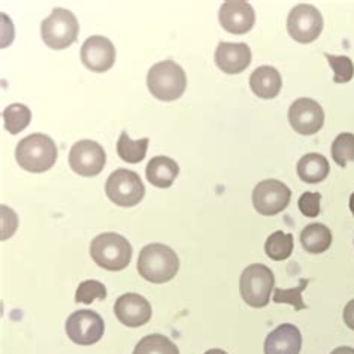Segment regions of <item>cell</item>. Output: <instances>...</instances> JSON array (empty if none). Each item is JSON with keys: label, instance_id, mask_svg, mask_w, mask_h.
<instances>
[{"label": "cell", "instance_id": "obj_16", "mask_svg": "<svg viewBox=\"0 0 354 354\" xmlns=\"http://www.w3.org/2000/svg\"><path fill=\"white\" fill-rule=\"evenodd\" d=\"M217 66L229 75L244 72L251 63V50L247 44L220 42L214 54Z\"/></svg>", "mask_w": 354, "mask_h": 354}, {"label": "cell", "instance_id": "obj_20", "mask_svg": "<svg viewBox=\"0 0 354 354\" xmlns=\"http://www.w3.org/2000/svg\"><path fill=\"white\" fill-rule=\"evenodd\" d=\"M330 172V166L328 158L319 153L305 154L299 162H297V175L304 183L317 184L322 183Z\"/></svg>", "mask_w": 354, "mask_h": 354}, {"label": "cell", "instance_id": "obj_31", "mask_svg": "<svg viewBox=\"0 0 354 354\" xmlns=\"http://www.w3.org/2000/svg\"><path fill=\"white\" fill-rule=\"evenodd\" d=\"M344 322H346L350 329L354 330V299L350 301L346 305V308H344Z\"/></svg>", "mask_w": 354, "mask_h": 354}, {"label": "cell", "instance_id": "obj_29", "mask_svg": "<svg viewBox=\"0 0 354 354\" xmlns=\"http://www.w3.org/2000/svg\"><path fill=\"white\" fill-rule=\"evenodd\" d=\"M328 59L330 68L333 69L335 75L333 81L337 84H344L353 80L354 77V63L347 55H330L324 54Z\"/></svg>", "mask_w": 354, "mask_h": 354}, {"label": "cell", "instance_id": "obj_10", "mask_svg": "<svg viewBox=\"0 0 354 354\" xmlns=\"http://www.w3.org/2000/svg\"><path fill=\"white\" fill-rule=\"evenodd\" d=\"M292 192L287 185L278 180L260 181L253 190V205L262 216H277L290 203Z\"/></svg>", "mask_w": 354, "mask_h": 354}, {"label": "cell", "instance_id": "obj_8", "mask_svg": "<svg viewBox=\"0 0 354 354\" xmlns=\"http://www.w3.org/2000/svg\"><path fill=\"white\" fill-rule=\"evenodd\" d=\"M323 30V17L313 5L301 3L295 6L287 18V32L299 44L314 42Z\"/></svg>", "mask_w": 354, "mask_h": 354}, {"label": "cell", "instance_id": "obj_1", "mask_svg": "<svg viewBox=\"0 0 354 354\" xmlns=\"http://www.w3.org/2000/svg\"><path fill=\"white\" fill-rule=\"evenodd\" d=\"M180 259L175 251L163 244L145 245L138 257V272L147 281L163 284L178 274Z\"/></svg>", "mask_w": 354, "mask_h": 354}, {"label": "cell", "instance_id": "obj_7", "mask_svg": "<svg viewBox=\"0 0 354 354\" xmlns=\"http://www.w3.org/2000/svg\"><path fill=\"white\" fill-rule=\"evenodd\" d=\"M106 196L118 207H135L145 196V185L133 171L117 169L109 175L105 184Z\"/></svg>", "mask_w": 354, "mask_h": 354}, {"label": "cell", "instance_id": "obj_28", "mask_svg": "<svg viewBox=\"0 0 354 354\" xmlns=\"http://www.w3.org/2000/svg\"><path fill=\"white\" fill-rule=\"evenodd\" d=\"M301 284L295 288H275L274 290V302L275 304H290L296 311L305 310L306 305L302 299V292L304 288L308 286V279H301Z\"/></svg>", "mask_w": 354, "mask_h": 354}, {"label": "cell", "instance_id": "obj_14", "mask_svg": "<svg viewBox=\"0 0 354 354\" xmlns=\"http://www.w3.org/2000/svg\"><path fill=\"white\" fill-rule=\"evenodd\" d=\"M218 20L223 29L234 35H244L253 29L256 12L253 6L244 0H227L221 5Z\"/></svg>", "mask_w": 354, "mask_h": 354}, {"label": "cell", "instance_id": "obj_19", "mask_svg": "<svg viewBox=\"0 0 354 354\" xmlns=\"http://www.w3.org/2000/svg\"><path fill=\"white\" fill-rule=\"evenodd\" d=\"M147 180L150 181L154 187L158 189H169L180 174L178 163L172 160L171 157L156 156L150 163L147 165Z\"/></svg>", "mask_w": 354, "mask_h": 354}, {"label": "cell", "instance_id": "obj_27", "mask_svg": "<svg viewBox=\"0 0 354 354\" xmlns=\"http://www.w3.org/2000/svg\"><path fill=\"white\" fill-rule=\"evenodd\" d=\"M106 297V287L96 279H87V281L80 283L77 293H75V302L90 305L93 301L100 299L104 301Z\"/></svg>", "mask_w": 354, "mask_h": 354}, {"label": "cell", "instance_id": "obj_26", "mask_svg": "<svg viewBox=\"0 0 354 354\" xmlns=\"http://www.w3.org/2000/svg\"><path fill=\"white\" fill-rule=\"evenodd\" d=\"M332 158L335 163L346 167L348 162H354V135L339 133L332 144Z\"/></svg>", "mask_w": 354, "mask_h": 354}, {"label": "cell", "instance_id": "obj_25", "mask_svg": "<svg viewBox=\"0 0 354 354\" xmlns=\"http://www.w3.org/2000/svg\"><path fill=\"white\" fill-rule=\"evenodd\" d=\"M5 129L11 135H17L30 124L32 111L23 104H12L3 111Z\"/></svg>", "mask_w": 354, "mask_h": 354}, {"label": "cell", "instance_id": "obj_22", "mask_svg": "<svg viewBox=\"0 0 354 354\" xmlns=\"http://www.w3.org/2000/svg\"><path fill=\"white\" fill-rule=\"evenodd\" d=\"M150 144V139L142 138L139 141H132L127 132H121L117 141V153L121 160L127 163H139L142 162L147 156V148Z\"/></svg>", "mask_w": 354, "mask_h": 354}, {"label": "cell", "instance_id": "obj_21", "mask_svg": "<svg viewBox=\"0 0 354 354\" xmlns=\"http://www.w3.org/2000/svg\"><path fill=\"white\" fill-rule=\"evenodd\" d=\"M302 247L311 254H320L332 245V232L320 223L308 225L301 234Z\"/></svg>", "mask_w": 354, "mask_h": 354}, {"label": "cell", "instance_id": "obj_15", "mask_svg": "<svg viewBox=\"0 0 354 354\" xmlns=\"http://www.w3.org/2000/svg\"><path fill=\"white\" fill-rule=\"evenodd\" d=\"M114 313L120 323L127 328H139L144 326L151 319V305L144 296L138 293L121 295L115 301Z\"/></svg>", "mask_w": 354, "mask_h": 354}, {"label": "cell", "instance_id": "obj_13", "mask_svg": "<svg viewBox=\"0 0 354 354\" xmlns=\"http://www.w3.org/2000/svg\"><path fill=\"white\" fill-rule=\"evenodd\" d=\"M81 62L87 69L104 73L114 66L115 46L105 36H91L82 44Z\"/></svg>", "mask_w": 354, "mask_h": 354}, {"label": "cell", "instance_id": "obj_33", "mask_svg": "<svg viewBox=\"0 0 354 354\" xmlns=\"http://www.w3.org/2000/svg\"><path fill=\"white\" fill-rule=\"evenodd\" d=\"M205 354H227V353L220 350V348H212V350H208Z\"/></svg>", "mask_w": 354, "mask_h": 354}, {"label": "cell", "instance_id": "obj_18", "mask_svg": "<svg viewBox=\"0 0 354 354\" xmlns=\"http://www.w3.org/2000/svg\"><path fill=\"white\" fill-rule=\"evenodd\" d=\"M250 87L260 99H274L281 91L283 80L274 66H260L250 75Z\"/></svg>", "mask_w": 354, "mask_h": 354}, {"label": "cell", "instance_id": "obj_4", "mask_svg": "<svg viewBox=\"0 0 354 354\" xmlns=\"http://www.w3.org/2000/svg\"><path fill=\"white\" fill-rule=\"evenodd\" d=\"M133 248L130 242L114 232L100 234L91 241L90 256L95 263L106 271H123L130 263Z\"/></svg>", "mask_w": 354, "mask_h": 354}, {"label": "cell", "instance_id": "obj_11", "mask_svg": "<svg viewBox=\"0 0 354 354\" xmlns=\"http://www.w3.org/2000/svg\"><path fill=\"white\" fill-rule=\"evenodd\" d=\"M106 154L100 144L91 139H82L73 144L69 151L71 169L80 176H96L105 167Z\"/></svg>", "mask_w": 354, "mask_h": 354}, {"label": "cell", "instance_id": "obj_9", "mask_svg": "<svg viewBox=\"0 0 354 354\" xmlns=\"http://www.w3.org/2000/svg\"><path fill=\"white\" fill-rule=\"evenodd\" d=\"M104 319L91 310H80L72 313L66 320L68 337L78 346H93L104 337Z\"/></svg>", "mask_w": 354, "mask_h": 354}, {"label": "cell", "instance_id": "obj_23", "mask_svg": "<svg viewBox=\"0 0 354 354\" xmlns=\"http://www.w3.org/2000/svg\"><path fill=\"white\" fill-rule=\"evenodd\" d=\"M265 251L269 259L275 262H281L292 256L293 253V235L286 234L283 230H277L266 239Z\"/></svg>", "mask_w": 354, "mask_h": 354}, {"label": "cell", "instance_id": "obj_2", "mask_svg": "<svg viewBox=\"0 0 354 354\" xmlns=\"http://www.w3.org/2000/svg\"><path fill=\"white\" fill-rule=\"evenodd\" d=\"M57 145L48 135L32 133L23 138L15 148V158L24 171L42 174L57 160Z\"/></svg>", "mask_w": 354, "mask_h": 354}, {"label": "cell", "instance_id": "obj_24", "mask_svg": "<svg viewBox=\"0 0 354 354\" xmlns=\"http://www.w3.org/2000/svg\"><path fill=\"white\" fill-rule=\"evenodd\" d=\"M133 354H180V350L167 337L153 333L136 344Z\"/></svg>", "mask_w": 354, "mask_h": 354}, {"label": "cell", "instance_id": "obj_3", "mask_svg": "<svg viewBox=\"0 0 354 354\" xmlns=\"http://www.w3.org/2000/svg\"><path fill=\"white\" fill-rule=\"evenodd\" d=\"M147 86L158 100L174 102L184 95L187 88V77L178 63L165 60L153 64L148 71Z\"/></svg>", "mask_w": 354, "mask_h": 354}, {"label": "cell", "instance_id": "obj_32", "mask_svg": "<svg viewBox=\"0 0 354 354\" xmlns=\"http://www.w3.org/2000/svg\"><path fill=\"white\" fill-rule=\"evenodd\" d=\"M330 354H354V348H351V347H338V348H335Z\"/></svg>", "mask_w": 354, "mask_h": 354}, {"label": "cell", "instance_id": "obj_6", "mask_svg": "<svg viewBox=\"0 0 354 354\" xmlns=\"http://www.w3.org/2000/svg\"><path fill=\"white\" fill-rule=\"evenodd\" d=\"M80 23L69 9L54 8L50 17L41 24V36L46 46L53 50H64L77 41Z\"/></svg>", "mask_w": 354, "mask_h": 354}, {"label": "cell", "instance_id": "obj_30", "mask_svg": "<svg viewBox=\"0 0 354 354\" xmlns=\"http://www.w3.org/2000/svg\"><path fill=\"white\" fill-rule=\"evenodd\" d=\"M320 199H322L320 193L306 192L299 198L297 207H299V211L304 214L305 217L314 218L320 214Z\"/></svg>", "mask_w": 354, "mask_h": 354}, {"label": "cell", "instance_id": "obj_17", "mask_svg": "<svg viewBox=\"0 0 354 354\" xmlns=\"http://www.w3.org/2000/svg\"><path fill=\"white\" fill-rule=\"evenodd\" d=\"M302 348V335L290 323L279 324L266 337L265 354H299Z\"/></svg>", "mask_w": 354, "mask_h": 354}, {"label": "cell", "instance_id": "obj_5", "mask_svg": "<svg viewBox=\"0 0 354 354\" xmlns=\"http://www.w3.org/2000/svg\"><path fill=\"white\" fill-rule=\"evenodd\" d=\"M275 277L266 265L253 263L242 271L239 290L244 302L251 308H263L271 301Z\"/></svg>", "mask_w": 354, "mask_h": 354}, {"label": "cell", "instance_id": "obj_12", "mask_svg": "<svg viewBox=\"0 0 354 354\" xmlns=\"http://www.w3.org/2000/svg\"><path fill=\"white\" fill-rule=\"evenodd\" d=\"M288 121L297 133L315 135L324 124V111L313 99H296L288 109Z\"/></svg>", "mask_w": 354, "mask_h": 354}, {"label": "cell", "instance_id": "obj_34", "mask_svg": "<svg viewBox=\"0 0 354 354\" xmlns=\"http://www.w3.org/2000/svg\"><path fill=\"white\" fill-rule=\"evenodd\" d=\"M350 211H351V214L354 216V193L350 196Z\"/></svg>", "mask_w": 354, "mask_h": 354}]
</instances>
